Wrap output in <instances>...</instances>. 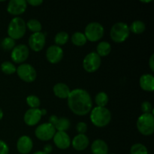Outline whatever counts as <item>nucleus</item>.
Listing matches in <instances>:
<instances>
[{"mask_svg":"<svg viewBox=\"0 0 154 154\" xmlns=\"http://www.w3.org/2000/svg\"><path fill=\"white\" fill-rule=\"evenodd\" d=\"M68 106L75 114L85 116L93 108V99L86 90L77 88L71 90L67 98Z\"/></svg>","mask_w":154,"mask_h":154,"instance_id":"obj_1","label":"nucleus"},{"mask_svg":"<svg viewBox=\"0 0 154 154\" xmlns=\"http://www.w3.org/2000/svg\"><path fill=\"white\" fill-rule=\"evenodd\" d=\"M90 120L95 126L103 128L108 126L111 120V113L105 107H95L90 113Z\"/></svg>","mask_w":154,"mask_h":154,"instance_id":"obj_2","label":"nucleus"},{"mask_svg":"<svg viewBox=\"0 0 154 154\" xmlns=\"http://www.w3.org/2000/svg\"><path fill=\"white\" fill-rule=\"evenodd\" d=\"M26 32V24L25 20L20 17H15L10 21L8 26V37L14 40L22 38Z\"/></svg>","mask_w":154,"mask_h":154,"instance_id":"obj_3","label":"nucleus"},{"mask_svg":"<svg viewBox=\"0 0 154 154\" xmlns=\"http://www.w3.org/2000/svg\"><path fill=\"white\" fill-rule=\"evenodd\" d=\"M129 26L124 22H117L112 26L110 31V36L115 43H123L129 38Z\"/></svg>","mask_w":154,"mask_h":154,"instance_id":"obj_4","label":"nucleus"},{"mask_svg":"<svg viewBox=\"0 0 154 154\" xmlns=\"http://www.w3.org/2000/svg\"><path fill=\"white\" fill-rule=\"evenodd\" d=\"M138 132L143 135L149 136L154 132V116L151 113L143 114L138 118L136 123Z\"/></svg>","mask_w":154,"mask_h":154,"instance_id":"obj_5","label":"nucleus"},{"mask_svg":"<svg viewBox=\"0 0 154 154\" xmlns=\"http://www.w3.org/2000/svg\"><path fill=\"white\" fill-rule=\"evenodd\" d=\"M105 29L103 26L98 22H91L87 25L84 33L87 41L96 42L100 40L104 35Z\"/></svg>","mask_w":154,"mask_h":154,"instance_id":"obj_6","label":"nucleus"},{"mask_svg":"<svg viewBox=\"0 0 154 154\" xmlns=\"http://www.w3.org/2000/svg\"><path fill=\"white\" fill-rule=\"evenodd\" d=\"M57 132L54 126L49 123H45L40 124L36 127L35 130V135L36 138L42 141H48L54 138Z\"/></svg>","mask_w":154,"mask_h":154,"instance_id":"obj_7","label":"nucleus"},{"mask_svg":"<svg viewBox=\"0 0 154 154\" xmlns=\"http://www.w3.org/2000/svg\"><path fill=\"white\" fill-rule=\"evenodd\" d=\"M18 77L22 81L27 83H32L36 79L37 72L35 68L29 63H22L17 68L16 71Z\"/></svg>","mask_w":154,"mask_h":154,"instance_id":"obj_8","label":"nucleus"},{"mask_svg":"<svg viewBox=\"0 0 154 154\" xmlns=\"http://www.w3.org/2000/svg\"><path fill=\"white\" fill-rule=\"evenodd\" d=\"M102 64L101 57L96 54V52L89 53L83 60V67L86 72L89 73H93L100 68Z\"/></svg>","mask_w":154,"mask_h":154,"instance_id":"obj_9","label":"nucleus"},{"mask_svg":"<svg viewBox=\"0 0 154 154\" xmlns=\"http://www.w3.org/2000/svg\"><path fill=\"white\" fill-rule=\"evenodd\" d=\"M29 56V49L26 45H16L11 51V58L14 63L17 64H22L28 59Z\"/></svg>","mask_w":154,"mask_h":154,"instance_id":"obj_10","label":"nucleus"},{"mask_svg":"<svg viewBox=\"0 0 154 154\" xmlns=\"http://www.w3.org/2000/svg\"><path fill=\"white\" fill-rule=\"evenodd\" d=\"M46 36L42 32L32 33L29 38V46L35 52H39L45 48Z\"/></svg>","mask_w":154,"mask_h":154,"instance_id":"obj_11","label":"nucleus"},{"mask_svg":"<svg viewBox=\"0 0 154 154\" xmlns=\"http://www.w3.org/2000/svg\"><path fill=\"white\" fill-rule=\"evenodd\" d=\"M64 52L61 47L57 45H51L47 49L46 58L49 63L52 64H57L60 63L63 58Z\"/></svg>","mask_w":154,"mask_h":154,"instance_id":"obj_12","label":"nucleus"},{"mask_svg":"<svg viewBox=\"0 0 154 154\" xmlns=\"http://www.w3.org/2000/svg\"><path fill=\"white\" fill-rule=\"evenodd\" d=\"M42 117V111L39 108H29L23 116L24 123L29 126H34L39 123Z\"/></svg>","mask_w":154,"mask_h":154,"instance_id":"obj_13","label":"nucleus"},{"mask_svg":"<svg viewBox=\"0 0 154 154\" xmlns=\"http://www.w3.org/2000/svg\"><path fill=\"white\" fill-rule=\"evenodd\" d=\"M26 0H11L7 6V11L10 14L17 16L23 14L27 8Z\"/></svg>","mask_w":154,"mask_h":154,"instance_id":"obj_14","label":"nucleus"},{"mask_svg":"<svg viewBox=\"0 0 154 154\" xmlns=\"http://www.w3.org/2000/svg\"><path fill=\"white\" fill-rule=\"evenodd\" d=\"M53 140L56 147L61 150L69 148L72 141L69 135L66 132H57L53 138Z\"/></svg>","mask_w":154,"mask_h":154,"instance_id":"obj_15","label":"nucleus"},{"mask_svg":"<svg viewBox=\"0 0 154 154\" xmlns=\"http://www.w3.org/2000/svg\"><path fill=\"white\" fill-rule=\"evenodd\" d=\"M33 148V141L28 135L20 137L17 142V149L21 154H28Z\"/></svg>","mask_w":154,"mask_h":154,"instance_id":"obj_16","label":"nucleus"},{"mask_svg":"<svg viewBox=\"0 0 154 154\" xmlns=\"http://www.w3.org/2000/svg\"><path fill=\"white\" fill-rule=\"evenodd\" d=\"M71 144L75 150L78 151H83L88 147L90 140L85 134H78L71 141Z\"/></svg>","mask_w":154,"mask_h":154,"instance_id":"obj_17","label":"nucleus"},{"mask_svg":"<svg viewBox=\"0 0 154 154\" xmlns=\"http://www.w3.org/2000/svg\"><path fill=\"white\" fill-rule=\"evenodd\" d=\"M139 84L143 90L147 92H153L154 77L151 74H144L141 75L139 80Z\"/></svg>","mask_w":154,"mask_h":154,"instance_id":"obj_18","label":"nucleus"},{"mask_svg":"<svg viewBox=\"0 0 154 154\" xmlns=\"http://www.w3.org/2000/svg\"><path fill=\"white\" fill-rule=\"evenodd\" d=\"M53 91L57 97L64 99H67L71 90L67 84H64V83H57L54 86Z\"/></svg>","mask_w":154,"mask_h":154,"instance_id":"obj_19","label":"nucleus"},{"mask_svg":"<svg viewBox=\"0 0 154 154\" xmlns=\"http://www.w3.org/2000/svg\"><path fill=\"white\" fill-rule=\"evenodd\" d=\"M91 151L93 154H108V146L104 140L96 139L92 143Z\"/></svg>","mask_w":154,"mask_h":154,"instance_id":"obj_20","label":"nucleus"},{"mask_svg":"<svg viewBox=\"0 0 154 154\" xmlns=\"http://www.w3.org/2000/svg\"><path fill=\"white\" fill-rule=\"evenodd\" d=\"M111 51V45L108 42H99L96 47V54L100 57H107L110 54Z\"/></svg>","mask_w":154,"mask_h":154,"instance_id":"obj_21","label":"nucleus"},{"mask_svg":"<svg viewBox=\"0 0 154 154\" xmlns=\"http://www.w3.org/2000/svg\"><path fill=\"white\" fill-rule=\"evenodd\" d=\"M71 41H72L73 45L78 47H81L84 46L87 43V39L84 33L81 32H76L72 35Z\"/></svg>","mask_w":154,"mask_h":154,"instance_id":"obj_22","label":"nucleus"},{"mask_svg":"<svg viewBox=\"0 0 154 154\" xmlns=\"http://www.w3.org/2000/svg\"><path fill=\"white\" fill-rule=\"evenodd\" d=\"M70 120L66 117H60L54 126L57 132H66L70 128Z\"/></svg>","mask_w":154,"mask_h":154,"instance_id":"obj_23","label":"nucleus"},{"mask_svg":"<svg viewBox=\"0 0 154 154\" xmlns=\"http://www.w3.org/2000/svg\"><path fill=\"white\" fill-rule=\"evenodd\" d=\"M146 29V25L143 21L135 20L129 26V31L133 32L134 34H141Z\"/></svg>","mask_w":154,"mask_h":154,"instance_id":"obj_24","label":"nucleus"},{"mask_svg":"<svg viewBox=\"0 0 154 154\" xmlns=\"http://www.w3.org/2000/svg\"><path fill=\"white\" fill-rule=\"evenodd\" d=\"M108 96L105 92H99L96 94L95 97V103L97 107H104L106 106L108 103Z\"/></svg>","mask_w":154,"mask_h":154,"instance_id":"obj_25","label":"nucleus"},{"mask_svg":"<svg viewBox=\"0 0 154 154\" xmlns=\"http://www.w3.org/2000/svg\"><path fill=\"white\" fill-rule=\"evenodd\" d=\"M26 28L29 29V30L32 32L33 33L40 32L42 29V25L39 20L37 19H30L29 20L28 22L26 23Z\"/></svg>","mask_w":154,"mask_h":154,"instance_id":"obj_26","label":"nucleus"},{"mask_svg":"<svg viewBox=\"0 0 154 154\" xmlns=\"http://www.w3.org/2000/svg\"><path fill=\"white\" fill-rule=\"evenodd\" d=\"M69 35L66 32L62 31L57 33L54 38V42H55L56 45L57 46H61L64 45L69 42Z\"/></svg>","mask_w":154,"mask_h":154,"instance_id":"obj_27","label":"nucleus"},{"mask_svg":"<svg viewBox=\"0 0 154 154\" xmlns=\"http://www.w3.org/2000/svg\"><path fill=\"white\" fill-rule=\"evenodd\" d=\"M1 70L6 75H13L16 72L17 68L11 62L5 61L1 64Z\"/></svg>","mask_w":154,"mask_h":154,"instance_id":"obj_28","label":"nucleus"},{"mask_svg":"<svg viewBox=\"0 0 154 154\" xmlns=\"http://www.w3.org/2000/svg\"><path fill=\"white\" fill-rule=\"evenodd\" d=\"M130 154H148V150L144 144L136 143L131 147Z\"/></svg>","mask_w":154,"mask_h":154,"instance_id":"obj_29","label":"nucleus"},{"mask_svg":"<svg viewBox=\"0 0 154 154\" xmlns=\"http://www.w3.org/2000/svg\"><path fill=\"white\" fill-rule=\"evenodd\" d=\"M1 46L5 51H12L14 48L16 46V42H15V40L8 36L2 39L1 42Z\"/></svg>","mask_w":154,"mask_h":154,"instance_id":"obj_30","label":"nucleus"},{"mask_svg":"<svg viewBox=\"0 0 154 154\" xmlns=\"http://www.w3.org/2000/svg\"><path fill=\"white\" fill-rule=\"evenodd\" d=\"M26 103L30 108H38L41 105V100L38 96L30 95L26 98Z\"/></svg>","mask_w":154,"mask_h":154,"instance_id":"obj_31","label":"nucleus"},{"mask_svg":"<svg viewBox=\"0 0 154 154\" xmlns=\"http://www.w3.org/2000/svg\"><path fill=\"white\" fill-rule=\"evenodd\" d=\"M141 108L143 114H150V113H152V111H153V107H152L151 103L150 102H147V101H145L141 104Z\"/></svg>","mask_w":154,"mask_h":154,"instance_id":"obj_32","label":"nucleus"},{"mask_svg":"<svg viewBox=\"0 0 154 154\" xmlns=\"http://www.w3.org/2000/svg\"><path fill=\"white\" fill-rule=\"evenodd\" d=\"M76 130L78 134H85L87 131V125L84 122H79L76 125Z\"/></svg>","mask_w":154,"mask_h":154,"instance_id":"obj_33","label":"nucleus"},{"mask_svg":"<svg viewBox=\"0 0 154 154\" xmlns=\"http://www.w3.org/2000/svg\"><path fill=\"white\" fill-rule=\"evenodd\" d=\"M9 147L2 140H0V154H8Z\"/></svg>","mask_w":154,"mask_h":154,"instance_id":"obj_34","label":"nucleus"},{"mask_svg":"<svg viewBox=\"0 0 154 154\" xmlns=\"http://www.w3.org/2000/svg\"><path fill=\"white\" fill-rule=\"evenodd\" d=\"M26 2L27 4L30 5L37 7V6L43 4V0H28V1H26Z\"/></svg>","mask_w":154,"mask_h":154,"instance_id":"obj_35","label":"nucleus"},{"mask_svg":"<svg viewBox=\"0 0 154 154\" xmlns=\"http://www.w3.org/2000/svg\"><path fill=\"white\" fill-rule=\"evenodd\" d=\"M58 117L56 115H51V117H49V122L48 123L52 124L53 126H55L56 123H57V120H58Z\"/></svg>","mask_w":154,"mask_h":154,"instance_id":"obj_36","label":"nucleus"},{"mask_svg":"<svg viewBox=\"0 0 154 154\" xmlns=\"http://www.w3.org/2000/svg\"><path fill=\"white\" fill-rule=\"evenodd\" d=\"M43 151L45 152V153H46L47 154H49L50 153H51V152L53 151V147L49 144H45V145L44 146Z\"/></svg>","mask_w":154,"mask_h":154,"instance_id":"obj_37","label":"nucleus"},{"mask_svg":"<svg viewBox=\"0 0 154 154\" xmlns=\"http://www.w3.org/2000/svg\"><path fill=\"white\" fill-rule=\"evenodd\" d=\"M149 67L152 72L154 71V54H152L149 60Z\"/></svg>","mask_w":154,"mask_h":154,"instance_id":"obj_38","label":"nucleus"},{"mask_svg":"<svg viewBox=\"0 0 154 154\" xmlns=\"http://www.w3.org/2000/svg\"><path fill=\"white\" fill-rule=\"evenodd\" d=\"M3 116H4V113H3L2 110L0 108V120L3 118Z\"/></svg>","mask_w":154,"mask_h":154,"instance_id":"obj_39","label":"nucleus"},{"mask_svg":"<svg viewBox=\"0 0 154 154\" xmlns=\"http://www.w3.org/2000/svg\"><path fill=\"white\" fill-rule=\"evenodd\" d=\"M33 154H47V153H45V152H44V151H40V150H39V151L35 152V153H33Z\"/></svg>","mask_w":154,"mask_h":154,"instance_id":"obj_40","label":"nucleus"},{"mask_svg":"<svg viewBox=\"0 0 154 154\" xmlns=\"http://www.w3.org/2000/svg\"><path fill=\"white\" fill-rule=\"evenodd\" d=\"M41 111H42V116L45 115V114H47V111L45 109H41Z\"/></svg>","mask_w":154,"mask_h":154,"instance_id":"obj_41","label":"nucleus"},{"mask_svg":"<svg viewBox=\"0 0 154 154\" xmlns=\"http://www.w3.org/2000/svg\"><path fill=\"white\" fill-rule=\"evenodd\" d=\"M152 0H146V1H143V0H141V2H143V3H149V2H151Z\"/></svg>","mask_w":154,"mask_h":154,"instance_id":"obj_42","label":"nucleus"},{"mask_svg":"<svg viewBox=\"0 0 154 154\" xmlns=\"http://www.w3.org/2000/svg\"><path fill=\"white\" fill-rule=\"evenodd\" d=\"M111 154H115V153H111Z\"/></svg>","mask_w":154,"mask_h":154,"instance_id":"obj_43","label":"nucleus"}]
</instances>
